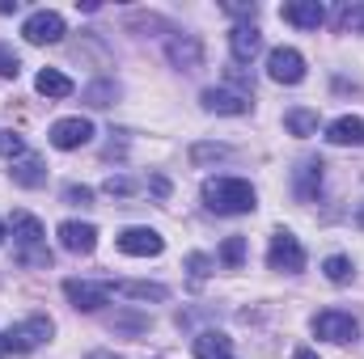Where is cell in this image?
<instances>
[{"label": "cell", "instance_id": "1", "mask_svg": "<svg viewBox=\"0 0 364 359\" xmlns=\"http://www.w3.org/2000/svg\"><path fill=\"white\" fill-rule=\"evenodd\" d=\"M203 207L216 216H250L259 207V194L242 178H208L203 182Z\"/></svg>", "mask_w": 364, "mask_h": 359}, {"label": "cell", "instance_id": "40", "mask_svg": "<svg viewBox=\"0 0 364 359\" xmlns=\"http://www.w3.org/2000/svg\"><path fill=\"white\" fill-rule=\"evenodd\" d=\"M0 355H4V338H0Z\"/></svg>", "mask_w": 364, "mask_h": 359}, {"label": "cell", "instance_id": "31", "mask_svg": "<svg viewBox=\"0 0 364 359\" xmlns=\"http://www.w3.org/2000/svg\"><path fill=\"white\" fill-rule=\"evenodd\" d=\"M110 199H127V194H136V182L123 178V174H114V178H106V186H102Z\"/></svg>", "mask_w": 364, "mask_h": 359}, {"label": "cell", "instance_id": "3", "mask_svg": "<svg viewBox=\"0 0 364 359\" xmlns=\"http://www.w3.org/2000/svg\"><path fill=\"white\" fill-rule=\"evenodd\" d=\"M51 334H55V321H51L47 313H34V317L9 326V330L0 334V338H4V355H30V351H38Z\"/></svg>", "mask_w": 364, "mask_h": 359}, {"label": "cell", "instance_id": "19", "mask_svg": "<svg viewBox=\"0 0 364 359\" xmlns=\"http://www.w3.org/2000/svg\"><path fill=\"white\" fill-rule=\"evenodd\" d=\"M195 359H233V343H229V334H220V330H203V334H195Z\"/></svg>", "mask_w": 364, "mask_h": 359}, {"label": "cell", "instance_id": "33", "mask_svg": "<svg viewBox=\"0 0 364 359\" xmlns=\"http://www.w3.org/2000/svg\"><path fill=\"white\" fill-rule=\"evenodd\" d=\"M64 203H73V207H90V203H93V190H90V186H77V182H73V186H64Z\"/></svg>", "mask_w": 364, "mask_h": 359}, {"label": "cell", "instance_id": "34", "mask_svg": "<svg viewBox=\"0 0 364 359\" xmlns=\"http://www.w3.org/2000/svg\"><path fill=\"white\" fill-rule=\"evenodd\" d=\"M225 13H233V17H255V13H259V4H255V0H250V4H246V0H229V4H225Z\"/></svg>", "mask_w": 364, "mask_h": 359}, {"label": "cell", "instance_id": "2", "mask_svg": "<svg viewBox=\"0 0 364 359\" xmlns=\"http://www.w3.org/2000/svg\"><path fill=\"white\" fill-rule=\"evenodd\" d=\"M13 237H17V263L21 267H51V250H47V233H43L38 216L13 211Z\"/></svg>", "mask_w": 364, "mask_h": 359}, {"label": "cell", "instance_id": "5", "mask_svg": "<svg viewBox=\"0 0 364 359\" xmlns=\"http://www.w3.org/2000/svg\"><path fill=\"white\" fill-rule=\"evenodd\" d=\"M21 38H26L30 47H51V43L64 38V17H60L55 9H38V13H30V17L21 21Z\"/></svg>", "mask_w": 364, "mask_h": 359}, {"label": "cell", "instance_id": "15", "mask_svg": "<svg viewBox=\"0 0 364 359\" xmlns=\"http://www.w3.org/2000/svg\"><path fill=\"white\" fill-rule=\"evenodd\" d=\"M259 51H263V34H259L255 26H233V30H229V55H233L237 68H242V64H255Z\"/></svg>", "mask_w": 364, "mask_h": 359}, {"label": "cell", "instance_id": "10", "mask_svg": "<svg viewBox=\"0 0 364 359\" xmlns=\"http://www.w3.org/2000/svg\"><path fill=\"white\" fill-rule=\"evenodd\" d=\"M199 106L208 110V114H250V93L242 89H229V85H212V89L199 93Z\"/></svg>", "mask_w": 364, "mask_h": 359}, {"label": "cell", "instance_id": "30", "mask_svg": "<svg viewBox=\"0 0 364 359\" xmlns=\"http://www.w3.org/2000/svg\"><path fill=\"white\" fill-rule=\"evenodd\" d=\"M114 330H127V334H144V330H149V317H140V313H119V317H114Z\"/></svg>", "mask_w": 364, "mask_h": 359}, {"label": "cell", "instance_id": "38", "mask_svg": "<svg viewBox=\"0 0 364 359\" xmlns=\"http://www.w3.org/2000/svg\"><path fill=\"white\" fill-rule=\"evenodd\" d=\"M0 13H17V0H0Z\"/></svg>", "mask_w": 364, "mask_h": 359}, {"label": "cell", "instance_id": "4", "mask_svg": "<svg viewBox=\"0 0 364 359\" xmlns=\"http://www.w3.org/2000/svg\"><path fill=\"white\" fill-rule=\"evenodd\" d=\"M267 267L284 270V275H301V270H305V250H301V241H296L288 228H275V233H272V245H267Z\"/></svg>", "mask_w": 364, "mask_h": 359}, {"label": "cell", "instance_id": "28", "mask_svg": "<svg viewBox=\"0 0 364 359\" xmlns=\"http://www.w3.org/2000/svg\"><path fill=\"white\" fill-rule=\"evenodd\" d=\"M26 153V144H21V136L17 131H9V127H0V157H9V161H17Z\"/></svg>", "mask_w": 364, "mask_h": 359}, {"label": "cell", "instance_id": "21", "mask_svg": "<svg viewBox=\"0 0 364 359\" xmlns=\"http://www.w3.org/2000/svg\"><path fill=\"white\" fill-rule=\"evenodd\" d=\"M34 89L43 93V97H73V89H77V85H73L60 68H43V72L34 77Z\"/></svg>", "mask_w": 364, "mask_h": 359}, {"label": "cell", "instance_id": "27", "mask_svg": "<svg viewBox=\"0 0 364 359\" xmlns=\"http://www.w3.org/2000/svg\"><path fill=\"white\" fill-rule=\"evenodd\" d=\"M339 30L343 34H364V4H348L339 13Z\"/></svg>", "mask_w": 364, "mask_h": 359}, {"label": "cell", "instance_id": "9", "mask_svg": "<svg viewBox=\"0 0 364 359\" xmlns=\"http://www.w3.org/2000/svg\"><path fill=\"white\" fill-rule=\"evenodd\" d=\"M267 77L275 85H301L305 81V55L296 47H275L267 55Z\"/></svg>", "mask_w": 364, "mask_h": 359}, {"label": "cell", "instance_id": "17", "mask_svg": "<svg viewBox=\"0 0 364 359\" xmlns=\"http://www.w3.org/2000/svg\"><path fill=\"white\" fill-rule=\"evenodd\" d=\"M326 140L339 148H364V118L360 114H343L326 127Z\"/></svg>", "mask_w": 364, "mask_h": 359}, {"label": "cell", "instance_id": "37", "mask_svg": "<svg viewBox=\"0 0 364 359\" xmlns=\"http://www.w3.org/2000/svg\"><path fill=\"white\" fill-rule=\"evenodd\" d=\"M85 359H123V355H114V351H90Z\"/></svg>", "mask_w": 364, "mask_h": 359}, {"label": "cell", "instance_id": "7", "mask_svg": "<svg viewBox=\"0 0 364 359\" xmlns=\"http://www.w3.org/2000/svg\"><path fill=\"white\" fill-rule=\"evenodd\" d=\"M314 334L326 338V343H356L360 321H356L352 313H343V309H326V313L314 317Z\"/></svg>", "mask_w": 364, "mask_h": 359}, {"label": "cell", "instance_id": "16", "mask_svg": "<svg viewBox=\"0 0 364 359\" xmlns=\"http://www.w3.org/2000/svg\"><path fill=\"white\" fill-rule=\"evenodd\" d=\"M279 17H284L288 26H296V30H318V26L326 21V9H322L318 0H292V4L279 9Z\"/></svg>", "mask_w": 364, "mask_h": 359}, {"label": "cell", "instance_id": "11", "mask_svg": "<svg viewBox=\"0 0 364 359\" xmlns=\"http://www.w3.org/2000/svg\"><path fill=\"white\" fill-rule=\"evenodd\" d=\"M166 60L178 72H195V68H203V43L195 34H170L166 38Z\"/></svg>", "mask_w": 364, "mask_h": 359}, {"label": "cell", "instance_id": "23", "mask_svg": "<svg viewBox=\"0 0 364 359\" xmlns=\"http://www.w3.org/2000/svg\"><path fill=\"white\" fill-rule=\"evenodd\" d=\"M284 127L292 131V136H318V110H288L284 114Z\"/></svg>", "mask_w": 364, "mask_h": 359}, {"label": "cell", "instance_id": "29", "mask_svg": "<svg viewBox=\"0 0 364 359\" xmlns=\"http://www.w3.org/2000/svg\"><path fill=\"white\" fill-rule=\"evenodd\" d=\"M17 72H21V60H17V51H13L9 43H0V77H4V81H13Z\"/></svg>", "mask_w": 364, "mask_h": 359}, {"label": "cell", "instance_id": "25", "mask_svg": "<svg viewBox=\"0 0 364 359\" xmlns=\"http://www.w3.org/2000/svg\"><path fill=\"white\" fill-rule=\"evenodd\" d=\"M322 270H326V279H331V283H348L356 267H352V258H348V254H331V258L322 263Z\"/></svg>", "mask_w": 364, "mask_h": 359}, {"label": "cell", "instance_id": "24", "mask_svg": "<svg viewBox=\"0 0 364 359\" xmlns=\"http://www.w3.org/2000/svg\"><path fill=\"white\" fill-rule=\"evenodd\" d=\"M225 157H233L229 144H195L191 148V165H208V161H225Z\"/></svg>", "mask_w": 364, "mask_h": 359}, {"label": "cell", "instance_id": "22", "mask_svg": "<svg viewBox=\"0 0 364 359\" xmlns=\"http://www.w3.org/2000/svg\"><path fill=\"white\" fill-rule=\"evenodd\" d=\"M119 81H93V85H85L81 89V101L85 106H97V110H106V106H114L119 101Z\"/></svg>", "mask_w": 364, "mask_h": 359}, {"label": "cell", "instance_id": "6", "mask_svg": "<svg viewBox=\"0 0 364 359\" xmlns=\"http://www.w3.org/2000/svg\"><path fill=\"white\" fill-rule=\"evenodd\" d=\"M47 140H51V148H60V153L85 148V144L93 140V123L90 118H81V114H73V118H55L51 131H47Z\"/></svg>", "mask_w": 364, "mask_h": 359}, {"label": "cell", "instance_id": "35", "mask_svg": "<svg viewBox=\"0 0 364 359\" xmlns=\"http://www.w3.org/2000/svg\"><path fill=\"white\" fill-rule=\"evenodd\" d=\"M149 190H153L157 199H166V194H170V182L166 178H149Z\"/></svg>", "mask_w": 364, "mask_h": 359}, {"label": "cell", "instance_id": "32", "mask_svg": "<svg viewBox=\"0 0 364 359\" xmlns=\"http://www.w3.org/2000/svg\"><path fill=\"white\" fill-rule=\"evenodd\" d=\"M186 270H191L195 283H203V279L212 275V258H208V254H186Z\"/></svg>", "mask_w": 364, "mask_h": 359}, {"label": "cell", "instance_id": "26", "mask_svg": "<svg viewBox=\"0 0 364 359\" xmlns=\"http://www.w3.org/2000/svg\"><path fill=\"white\" fill-rule=\"evenodd\" d=\"M220 263H225V267H242V263H246V237H229V241H225V245H220Z\"/></svg>", "mask_w": 364, "mask_h": 359}, {"label": "cell", "instance_id": "8", "mask_svg": "<svg viewBox=\"0 0 364 359\" xmlns=\"http://www.w3.org/2000/svg\"><path fill=\"white\" fill-rule=\"evenodd\" d=\"M64 296L73 300V309L97 313L102 304H110L114 287H110V283H93V279H64Z\"/></svg>", "mask_w": 364, "mask_h": 359}, {"label": "cell", "instance_id": "13", "mask_svg": "<svg viewBox=\"0 0 364 359\" xmlns=\"http://www.w3.org/2000/svg\"><path fill=\"white\" fill-rule=\"evenodd\" d=\"M322 174H326V165H322L318 157H305V161L292 170V194H296L301 203H314V199L322 194Z\"/></svg>", "mask_w": 364, "mask_h": 359}, {"label": "cell", "instance_id": "18", "mask_svg": "<svg viewBox=\"0 0 364 359\" xmlns=\"http://www.w3.org/2000/svg\"><path fill=\"white\" fill-rule=\"evenodd\" d=\"M9 178L17 182V186H26V190H38V186L47 182V165H43V157H38V153H21V157L13 161Z\"/></svg>", "mask_w": 364, "mask_h": 359}, {"label": "cell", "instance_id": "36", "mask_svg": "<svg viewBox=\"0 0 364 359\" xmlns=\"http://www.w3.org/2000/svg\"><path fill=\"white\" fill-rule=\"evenodd\" d=\"M292 359H318V351H309V347H296V351H292Z\"/></svg>", "mask_w": 364, "mask_h": 359}, {"label": "cell", "instance_id": "12", "mask_svg": "<svg viewBox=\"0 0 364 359\" xmlns=\"http://www.w3.org/2000/svg\"><path fill=\"white\" fill-rule=\"evenodd\" d=\"M119 250L132 254V258H157V254L166 250V241H161L157 228L136 224V228H123V233H119Z\"/></svg>", "mask_w": 364, "mask_h": 359}, {"label": "cell", "instance_id": "39", "mask_svg": "<svg viewBox=\"0 0 364 359\" xmlns=\"http://www.w3.org/2000/svg\"><path fill=\"white\" fill-rule=\"evenodd\" d=\"M0 241H4V220H0Z\"/></svg>", "mask_w": 364, "mask_h": 359}, {"label": "cell", "instance_id": "20", "mask_svg": "<svg viewBox=\"0 0 364 359\" xmlns=\"http://www.w3.org/2000/svg\"><path fill=\"white\" fill-rule=\"evenodd\" d=\"M114 296H132V300H170V287L161 283H144V279H127V283H110Z\"/></svg>", "mask_w": 364, "mask_h": 359}, {"label": "cell", "instance_id": "14", "mask_svg": "<svg viewBox=\"0 0 364 359\" xmlns=\"http://www.w3.org/2000/svg\"><path fill=\"white\" fill-rule=\"evenodd\" d=\"M55 237H60V245L68 254H93V245H97V228L90 220H64L55 228Z\"/></svg>", "mask_w": 364, "mask_h": 359}]
</instances>
